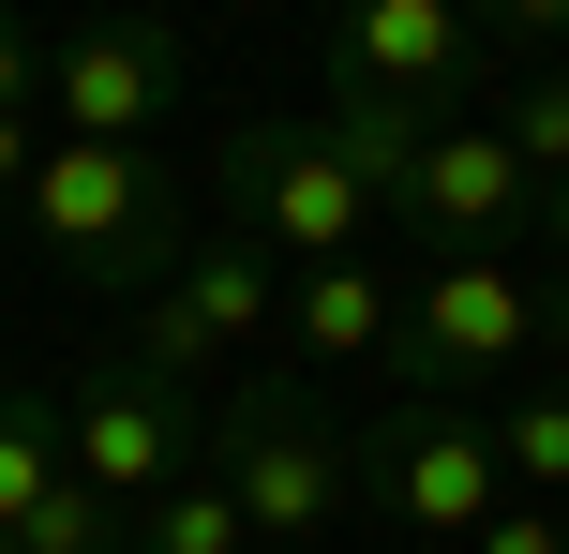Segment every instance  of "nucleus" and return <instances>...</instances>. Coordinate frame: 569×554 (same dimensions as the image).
I'll return each instance as SVG.
<instances>
[{
  "label": "nucleus",
  "mask_w": 569,
  "mask_h": 554,
  "mask_svg": "<svg viewBox=\"0 0 569 554\" xmlns=\"http://www.w3.org/2000/svg\"><path fill=\"white\" fill-rule=\"evenodd\" d=\"M210 480L240 495L256 554H345L360 435L330 420V390H315V375H226V390H210Z\"/></svg>",
  "instance_id": "f257e3e1"
},
{
  "label": "nucleus",
  "mask_w": 569,
  "mask_h": 554,
  "mask_svg": "<svg viewBox=\"0 0 569 554\" xmlns=\"http://www.w3.org/2000/svg\"><path fill=\"white\" fill-rule=\"evenodd\" d=\"M555 330V285L510 255H435L405 270V315H390V360H375V390L390 405H480V390L525 375V345Z\"/></svg>",
  "instance_id": "f03ea898"
},
{
  "label": "nucleus",
  "mask_w": 569,
  "mask_h": 554,
  "mask_svg": "<svg viewBox=\"0 0 569 554\" xmlns=\"http://www.w3.org/2000/svg\"><path fill=\"white\" fill-rule=\"evenodd\" d=\"M30 240H46L76 285H166L196 240H180V165L166 150H90V135H46L30 165Z\"/></svg>",
  "instance_id": "7ed1b4c3"
},
{
  "label": "nucleus",
  "mask_w": 569,
  "mask_h": 554,
  "mask_svg": "<svg viewBox=\"0 0 569 554\" xmlns=\"http://www.w3.org/2000/svg\"><path fill=\"white\" fill-rule=\"evenodd\" d=\"M210 195H226V225L240 240H270L284 270H330V255H375V180L345 165V135H330V105L315 120H240L226 150H210Z\"/></svg>",
  "instance_id": "20e7f679"
},
{
  "label": "nucleus",
  "mask_w": 569,
  "mask_h": 554,
  "mask_svg": "<svg viewBox=\"0 0 569 554\" xmlns=\"http://www.w3.org/2000/svg\"><path fill=\"white\" fill-rule=\"evenodd\" d=\"M60 450H76V480L106 510H150L166 480L210 465V390H180V375H150L136 345H106L76 390H60Z\"/></svg>",
  "instance_id": "39448f33"
},
{
  "label": "nucleus",
  "mask_w": 569,
  "mask_h": 554,
  "mask_svg": "<svg viewBox=\"0 0 569 554\" xmlns=\"http://www.w3.org/2000/svg\"><path fill=\"white\" fill-rule=\"evenodd\" d=\"M360 510L405 525V540H435V554H465L510 510V465H495L480 405H375L360 420Z\"/></svg>",
  "instance_id": "423d86ee"
},
{
  "label": "nucleus",
  "mask_w": 569,
  "mask_h": 554,
  "mask_svg": "<svg viewBox=\"0 0 569 554\" xmlns=\"http://www.w3.org/2000/svg\"><path fill=\"white\" fill-rule=\"evenodd\" d=\"M270 330H284V255H270V240H240V225H210L196 255L136 300V360H150V375H180V390H210L226 360H256Z\"/></svg>",
  "instance_id": "0eeeda50"
},
{
  "label": "nucleus",
  "mask_w": 569,
  "mask_h": 554,
  "mask_svg": "<svg viewBox=\"0 0 569 554\" xmlns=\"http://www.w3.org/2000/svg\"><path fill=\"white\" fill-rule=\"evenodd\" d=\"M180 30L166 16H76L46 30V135H90V150H150L180 120Z\"/></svg>",
  "instance_id": "6e6552de"
},
{
  "label": "nucleus",
  "mask_w": 569,
  "mask_h": 554,
  "mask_svg": "<svg viewBox=\"0 0 569 554\" xmlns=\"http://www.w3.org/2000/svg\"><path fill=\"white\" fill-rule=\"evenodd\" d=\"M480 75H495V46H480L465 0H330V90H360V105L465 120Z\"/></svg>",
  "instance_id": "1a4fd4ad"
},
{
  "label": "nucleus",
  "mask_w": 569,
  "mask_h": 554,
  "mask_svg": "<svg viewBox=\"0 0 569 554\" xmlns=\"http://www.w3.org/2000/svg\"><path fill=\"white\" fill-rule=\"evenodd\" d=\"M390 225H420L435 255H510V240L540 225V165H525V150L465 105V120H435V135H420V165H405Z\"/></svg>",
  "instance_id": "9d476101"
},
{
  "label": "nucleus",
  "mask_w": 569,
  "mask_h": 554,
  "mask_svg": "<svg viewBox=\"0 0 569 554\" xmlns=\"http://www.w3.org/2000/svg\"><path fill=\"white\" fill-rule=\"evenodd\" d=\"M390 315H405V270L330 255V270H284V330L270 345L300 360V375H375V360H390Z\"/></svg>",
  "instance_id": "9b49d317"
},
{
  "label": "nucleus",
  "mask_w": 569,
  "mask_h": 554,
  "mask_svg": "<svg viewBox=\"0 0 569 554\" xmlns=\"http://www.w3.org/2000/svg\"><path fill=\"white\" fill-rule=\"evenodd\" d=\"M480 435H495V465H510V495L569 510V375H510L480 405Z\"/></svg>",
  "instance_id": "f8f14e48"
},
{
  "label": "nucleus",
  "mask_w": 569,
  "mask_h": 554,
  "mask_svg": "<svg viewBox=\"0 0 569 554\" xmlns=\"http://www.w3.org/2000/svg\"><path fill=\"white\" fill-rule=\"evenodd\" d=\"M60 480H76V450H60V390H0V540H16Z\"/></svg>",
  "instance_id": "ddd939ff"
},
{
  "label": "nucleus",
  "mask_w": 569,
  "mask_h": 554,
  "mask_svg": "<svg viewBox=\"0 0 569 554\" xmlns=\"http://www.w3.org/2000/svg\"><path fill=\"white\" fill-rule=\"evenodd\" d=\"M120 554H256V525H240V495L196 465V480H166V495L120 525Z\"/></svg>",
  "instance_id": "4468645a"
},
{
  "label": "nucleus",
  "mask_w": 569,
  "mask_h": 554,
  "mask_svg": "<svg viewBox=\"0 0 569 554\" xmlns=\"http://www.w3.org/2000/svg\"><path fill=\"white\" fill-rule=\"evenodd\" d=\"M480 120H495V135L525 150V165H540V195H555V180H569V60H525V75L495 90Z\"/></svg>",
  "instance_id": "2eb2a0df"
},
{
  "label": "nucleus",
  "mask_w": 569,
  "mask_h": 554,
  "mask_svg": "<svg viewBox=\"0 0 569 554\" xmlns=\"http://www.w3.org/2000/svg\"><path fill=\"white\" fill-rule=\"evenodd\" d=\"M120 525H136V510H106L90 480H60V495L16 525V554H120Z\"/></svg>",
  "instance_id": "dca6fc26"
},
{
  "label": "nucleus",
  "mask_w": 569,
  "mask_h": 554,
  "mask_svg": "<svg viewBox=\"0 0 569 554\" xmlns=\"http://www.w3.org/2000/svg\"><path fill=\"white\" fill-rule=\"evenodd\" d=\"M465 16H480V46H495V60H510V46H525V60H555V46H569V0H465Z\"/></svg>",
  "instance_id": "f3484780"
},
{
  "label": "nucleus",
  "mask_w": 569,
  "mask_h": 554,
  "mask_svg": "<svg viewBox=\"0 0 569 554\" xmlns=\"http://www.w3.org/2000/svg\"><path fill=\"white\" fill-rule=\"evenodd\" d=\"M0 120H46V30L0 0Z\"/></svg>",
  "instance_id": "a211bd4d"
},
{
  "label": "nucleus",
  "mask_w": 569,
  "mask_h": 554,
  "mask_svg": "<svg viewBox=\"0 0 569 554\" xmlns=\"http://www.w3.org/2000/svg\"><path fill=\"white\" fill-rule=\"evenodd\" d=\"M465 554H569V510H540V495H510V510H495V525L465 540Z\"/></svg>",
  "instance_id": "6ab92c4d"
},
{
  "label": "nucleus",
  "mask_w": 569,
  "mask_h": 554,
  "mask_svg": "<svg viewBox=\"0 0 569 554\" xmlns=\"http://www.w3.org/2000/svg\"><path fill=\"white\" fill-rule=\"evenodd\" d=\"M30 165H46V120H0V195H30Z\"/></svg>",
  "instance_id": "aec40b11"
},
{
  "label": "nucleus",
  "mask_w": 569,
  "mask_h": 554,
  "mask_svg": "<svg viewBox=\"0 0 569 554\" xmlns=\"http://www.w3.org/2000/svg\"><path fill=\"white\" fill-rule=\"evenodd\" d=\"M540 255H555V300H569V180L540 195Z\"/></svg>",
  "instance_id": "412c9836"
},
{
  "label": "nucleus",
  "mask_w": 569,
  "mask_h": 554,
  "mask_svg": "<svg viewBox=\"0 0 569 554\" xmlns=\"http://www.w3.org/2000/svg\"><path fill=\"white\" fill-rule=\"evenodd\" d=\"M375 554H435V540H375Z\"/></svg>",
  "instance_id": "4be33fe9"
},
{
  "label": "nucleus",
  "mask_w": 569,
  "mask_h": 554,
  "mask_svg": "<svg viewBox=\"0 0 569 554\" xmlns=\"http://www.w3.org/2000/svg\"><path fill=\"white\" fill-rule=\"evenodd\" d=\"M0 554H16V540H0Z\"/></svg>",
  "instance_id": "5701e85b"
}]
</instances>
